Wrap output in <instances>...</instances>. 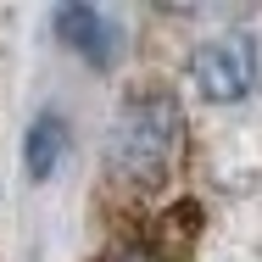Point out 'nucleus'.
Returning <instances> with one entry per match:
<instances>
[{"label": "nucleus", "instance_id": "f257e3e1", "mask_svg": "<svg viewBox=\"0 0 262 262\" xmlns=\"http://www.w3.org/2000/svg\"><path fill=\"white\" fill-rule=\"evenodd\" d=\"M190 117L173 84H134L106 128L101 151V229L151 217L184 201L179 184L190 179Z\"/></svg>", "mask_w": 262, "mask_h": 262}, {"label": "nucleus", "instance_id": "39448f33", "mask_svg": "<svg viewBox=\"0 0 262 262\" xmlns=\"http://www.w3.org/2000/svg\"><path fill=\"white\" fill-rule=\"evenodd\" d=\"M61 151H67V117L61 112H39L28 123V140H23V173L34 184H45L56 173V162H61Z\"/></svg>", "mask_w": 262, "mask_h": 262}, {"label": "nucleus", "instance_id": "20e7f679", "mask_svg": "<svg viewBox=\"0 0 262 262\" xmlns=\"http://www.w3.org/2000/svg\"><path fill=\"white\" fill-rule=\"evenodd\" d=\"M56 34H61L67 51H78L90 67H101V73L123 56V23H117L112 11H101V6H90V0L56 6Z\"/></svg>", "mask_w": 262, "mask_h": 262}, {"label": "nucleus", "instance_id": "7ed1b4c3", "mask_svg": "<svg viewBox=\"0 0 262 262\" xmlns=\"http://www.w3.org/2000/svg\"><path fill=\"white\" fill-rule=\"evenodd\" d=\"M262 78V45L257 34H246V28H229V34H212L195 45L190 56V84H195V95L212 106H234L246 101L251 90H257Z\"/></svg>", "mask_w": 262, "mask_h": 262}, {"label": "nucleus", "instance_id": "f03ea898", "mask_svg": "<svg viewBox=\"0 0 262 262\" xmlns=\"http://www.w3.org/2000/svg\"><path fill=\"white\" fill-rule=\"evenodd\" d=\"M207 229V212L195 201H173L151 217H128V223H106L101 251L90 262H195Z\"/></svg>", "mask_w": 262, "mask_h": 262}]
</instances>
